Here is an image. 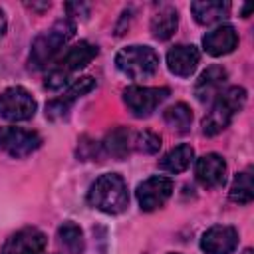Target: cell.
<instances>
[{"label": "cell", "mask_w": 254, "mask_h": 254, "mask_svg": "<svg viewBox=\"0 0 254 254\" xmlns=\"http://www.w3.org/2000/svg\"><path fill=\"white\" fill-rule=\"evenodd\" d=\"M97 54H99L97 46H93L91 42H85V40L67 48L46 71L44 87L50 91L64 87L71 79V75H75L79 69H83L93 58H97Z\"/></svg>", "instance_id": "obj_1"}, {"label": "cell", "mask_w": 254, "mask_h": 254, "mask_svg": "<svg viewBox=\"0 0 254 254\" xmlns=\"http://www.w3.org/2000/svg\"><path fill=\"white\" fill-rule=\"evenodd\" d=\"M87 202L105 214H121L129 206V192L123 177L117 173L101 175L89 187Z\"/></svg>", "instance_id": "obj_2"}, {"label": "cell", "mask_w": 254, "mask_h": 254, "mask_svg": "<svg viewBox=\"0 0 254 254\" xmlns=\"http://www.w3.org/2000/svg\"><path fill=\"white\" fill-rule=\"evenodd\" d=\"M75 36V22L71 18H62L58 20L52 28H48L44 34H40L30 50V67L32 69H42L52 60L56 54Z\"/></svg>", "instance_id": "obj_3"}, {"label": "cell", "mask_w": 254, "mask_h": 254, "mask_svg": "<svg viewBox=\"0 0 254 254\" xmlns=\"http://www.w3.org/2000/svg\"><path fill=\"white\" fill-rule=\"evenodd\" d=\"M244 103H246V89L244 87L232 85V87L222 89L214 97L210 111L202 119V133L208 137L222 133L232 123L234 115L244 107Z\"/></svg>", "instance_id": "obj_4"}, {"label": "cell", "mask_w": 254, "mask_h": 254, "mask_svg": "<svg viewBox=\"0 0 254 254\" xmlns=\"http://www.w3.org/2000/svg\"><path fill=\"white\" fill-rule=\"evenodd\" d=\"M115 65L131 79H149L159 69V54L151 46H127L117 52Z\"/></svg>", "instance_id": "obj_5"}, {"label": "cell", "mask_w": 254, "mask_h": 254, "mask_svg": "<svg viewBox=\"0 0 254 254\" xmlns=\"http://www.w3.org/2000/svg\"><path fill=\"white\" fill-rule=\"evenodd\" d=\"M36 99L26 87L14 85L0 93V117L6 121H28L36 115Z\"/></svg>", "instance_id": "obj_6"}, {"label": "cell", "mask_w": 254, "mask_h": 254, "mask_svg": "<svg viewBox=\"0 0 254 254\" xmlns=\"http://www.w3.org/2000/svg\"><path fill=\"white\" fill-rule=\"evenodd\" d=\"M167 87H143V85H131L123 91V101L127 109L135 117H147L151 115L167 97H169Z\"/></svg>", "instance_id": "obj_7"}, {"label": "cell", "mask_w": 254, "mask_h": 254, "mask_svg": "<svg viewBox=\"0 0 254 254\" xmlns=\"http://www.w3.org/2000/svg\"><path fill=\"white\" fill-rule=\"evenodd\" d=\"M42 145V137L36 131L22 127H0V151L14 159L32 155Z\"/></svg>", "instance_id": "obj_8"}, {"label": "cell", "mask_w": 254, "mask_h": 254, "mask_svg": "<svg viewBox=\"0 0 254 254\" xmlns=\"http://www.w3.org/2000/svg\"><path fill=\"white\" fill-rule=\"evenodd\" d=\"M171 194H173V181L161 175L149 177L137 187V200H139L141 210L145 212H151L163 206Z\"/></svg>", "instance_id": "obj_9"}, {"label": "cell", "mask_w": 254, "mask_h": 254, "mask_svg": "<svg viewBox=\"0 0 254 254\" xmlns=\"http://www.w3.org/2000/svg\"><path fill=\"white\" fill-rule=\"evenodd\" d=\"M93 87H95V79L89 77V75L75 79V81L64 91L62 97H56V99H52V101L46 103V117H50V119H62V117H65L67 111H69V107H71L81 95L89 93Z\"/></svg>", "instance_id": "obj_10"}, {"label": "cell", "mask_w": 254, "mask_h": 254, "mask_svg": "<svg viewBox=\"0 0 254 254\" xmlns=\"http://www.w3.org/2000/svg\"><path fill=\"white\" fill-rule=\"evenodd\" d=\"M48 238L38 228H22L14 232L2 246L0 254H42L46 250Z\"/></svg>", "instance_id": "obj_11"}, {"label": "cell", "mask_w": 254, "mask_h": 254, "mask_svg": "<svg viewBox=\"0 0 254 254\" xmlns=\"http://www.w3.org/2000/svg\"><path fill=\"white\" fill-rule=\"evenodd\" d=\"M236 246H238V232L234 226L228 224L210 226L200 238V248L206 254H232Z\"/></svg>", "instance_id": "obj_12"}, {"label": "cell", "mask_w": 254, "mask_h": 254, "mask_svg": "<svg viewBox=\"0 0 254 254\" xmlns=\"http://www.w3.org/2000/svg\"><path fill=\"white\" fill-rule=\"evenodd\" d=\"M194 173L202 187L214 189L226 181V163L218 153H206L196 161Z\"/></svg>", "instance_id": "obj_13"}, {"label": "cell", "mask_w": 254, "mask_h": 254, "mask_svg": "<svg viewBox=\"0 0 254 254\" xmlns=\"http://www.w3.org/2000/svg\"><path fill=\"white\" fill-rule=\"evenodd\" d=\"M198 62H200V52L192 44L190 46L189 44H179V46H175L167 52V65H169L171 73H175L179 77L192 75Z\"/></svg>", "instance_id": "obj_14"}, {"label": "cell", "mask_w": 254, "mask_h": 254, "mask_svg": "<svg viewBox=\"0 0 254 254\" xmlns=\"http://www.w3.org/2000/svg\"><path fill=\"white\" fill-rule=\"evenodd\" d=\"M226 69L220 67V65H210L206 67L200 77L196 79L194 83V95L198 101L202 103H208V101H214V97L222 91V85L226 81Z\"/></svg>", "instance_id": "obj_15"}, {"label": "cell", "mask_w": 254, "mask_h": 254, "mask_svg": "<svg viewBox=\"0 0 254 254\" xmlns=\"http://www.w3.org/2000/svg\"><path fill=\"white\" fill-rule=\"evenodd\" d=\"M202 46H204L206 54H210L214 58L226 56L238 46V34L232 26L224 24V26L214 28L212 32H206L202 38Z\"/></svg>", "instance_id": "obj_16"}, {"label": "cell", "mask_w": 254, "mask_h": 254, "mask_svg": "<svg viewBox=\"0 0 254 254\" xmlns=\"http://www.w3.org/2000/svg\"><path fill=\"white\" fill-rule=\"evenodd\" d=\"M190 12L194 16V20L202 26H210V24H218L222 22L228 12H230V4L228 2H220V0H202V2H192L190 4Z\"/></svg>", "instance_id": "obj_17"}, {"label": "cell", "mask_w": 254, "mask_h": 254, "mask_svg": "<svg viewBox=\"0 0 254 254\" xmlns=\"http://www.w3.org/2000/svg\"><path fill=\"white\" fill-rule=\"evenodd\" d=\"M192 159H194V149L190 145H179L163 155V159L159 161V167L167 173L177 175V173L187 171L189 165L192 163Z\"/></svg>", "instance_id": "obj_18"}, {"label": "cell", "mask_w": 254, "mask_h": 254, "mask_svg": "<svg viewBox=\"0 0 254 254\" xmlns=\"http://www.w3.org/2000/svg\"><path fill=\"white\" fill-rule=\"evenodd\" d=\"M179 26V14L173 6L161 8L153 18H151V34L157 40H169Z\"/></svg>", "instance_id": "obj_19"}, {"label": "cell", "mask_w": 254, "mask_h": 254, "mask_svg": "<svg viewBox=\"0 0 254 254\" xmlns=\"http://www.w3.org/2000/svg\"><path fill=\"white\" fill-rule=\"evenodd\" d=\"M101 147H103V151H105L107 155H111V157H115V159H125L127 153H129V149L133 147V143H131V133H129L125 127H115L113 131L107 133V137L103 139Z\"/></svg>", "instance_id": "obj_20"}, {"label": "cell", "mask_w": 254, "mask_h": 254, "mask_svg": "<svg viewBox=\"0 0 254 254\" xmlns=\"http://www.w3.org/2000/svg\"><path fill=\"white\" fill-rule=\"evenodd\" d=\"M58 240L60 246L65 250V254H83L85 250L83 232L75 222H64L58 228Z\"/></svg>", "instance_id": "obj_21"}, {"label": "cell", "mask_w": 254, "mask_h": 254, "mask_svg": "<svg viewBox=\"0 0 254 254\" xmlns=\"http://www.w3.org/2000/svg\"><path fill=\"white\" fill-rule=\"evenodd\" d=\"M254 198V187H252V167H246L240 171L230 187V200L238 204H248Z\"/></svg>", "instance_id": "obj_22"}, {"label": "cell", "mask_w": 254, "mask_h": 254, "mask_svg": "<svg viewBox=\"0 0 254 254\" xmlns=\"http://www.w3.org/2000/svg\"><path fill=\"white\" fill-rule=\"evenodd\" d=\"M163 119L175 131L187 133L190 129V123H192V111H190V107L187 103H175V105H171V107L165 109Z\"/></svg>", "instance_id": "obj_23"}, {"label": "cell", "mask_w": 254, "mask_h": 254, "mask_svg": "<svg viewBox=\"0 0 254 254\" xmlns=\"http://www.w3.org/2000/svg\"><path fill=\"white\" fill-rule=\"evenodd\" d=\"M131 143H133V147H135L137 151L147 153V155H153V153H157L159 147H161V137H159L157 133H153V131H141V133H137V135L133 137Z\"/></svg>", "instance_id": "obj_24"}, {"label": "cell", "mask_w": 254, "mask_h": 254, "mask_svg": "<svg viewBox=\"0 0 254 254\" xmlns=\"http://www.w3.org/2000/svg\"><path fill=\"white\" fill-rule=\"evenodd\" d=\"M65 10L69 12V16H79L81 12H83V16H87V12H89V8L83 4H65Z\"/></svg>", "instance_id": "obj_25"}, {"label": "cell", "mask_w": 254, "mask_h": 254, "mask_svg": "<svg viewBox=\"0 0 254 254\" xmlns=\"http://www.w3.org/2000/svg\"><path fill=\"white\" fill-rule=\"evenodd\" d=\"M6 26H8V22H6V16H4V10L0 8V38L6 34Z\"/></svg>", "instance_id": "obj_26"}, {"label": "cell", "mask_w": 254, "mask_h": 254, "mask_svg": "<svg viewBox=\"0 0 254 254\" xmlns=\"http://www.w3.org/2000/svg\"><path fill=\"white\" fill-rule=\"evenodd\" d=\"M248 12H250V6H244V8H242V18H246Z\"/></svg>", "instance_id": "obj_27"}, {"label": "cell", "mask_w": 254, "mask_h": 254, "mask_svg": "<svg viewBox=\"0 0 254 254\" xmlns=\"http://www.w3.org/2000/svg\"><path fill=\"white\" fill-rule=\"evenodd\" d=\"M242 254H254V252H252V248H244V252H242Z\"/></svg>", "instance_id": "obj_28"}, {"label": "cell", "mask_w": 254, "mask_h": 254, "mask_svg": "<svg viewBox=\"0 0 254 254\" xmlns=\"http://www.w3.org/2000/svg\"><path fill=\"white\" fill-rule=\"evenodd\" d=\"M173 254H177V252H173Z\"/></svg>", "instance_id": "obj_29"}]
</instances>
